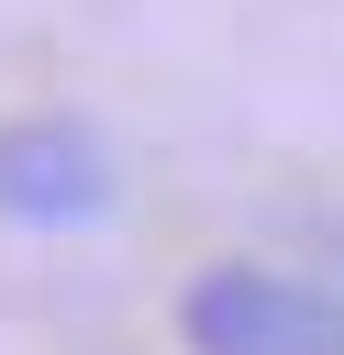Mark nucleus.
Segmentation results:
<instances>
[{
    "instance_id": "obj_1",
    "label": "nucleus",
    "mask_w": 344,
    "mask_h": 355,
    "mask_svg": "<svg viewBox=\"0 0 344 355\" xmlns=\"http://www.w3.org/2000/svg\"><path fill=\"white\" fill-rule=\"evenodd\" d=\"M178 344L189 355H344V288L266 255H222L178 288Z\"/></svg>"
},
{
    "instance_id": "obj_2",
    "label": "nucleus",
    "mask_w": 344,
    "mask_h": 355,
    "mask_svg": "<svg viewBox=\"0 0 344 355\" xmlns=\"http://www.w3.org/2000/svg\"><path fill=\"white\" fill-rule=\"evenodd\" d=\"M111 200H122V178H111V155H100L89 122H67V111L0 122V222H22V233H78V222H100Z\"/></svg>"
}]
</instances>
